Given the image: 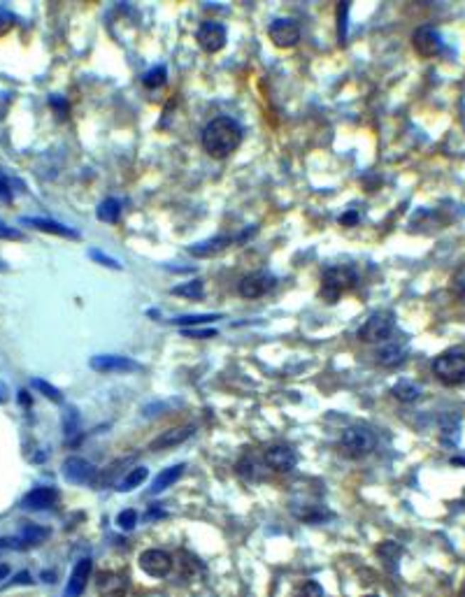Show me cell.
Wrapping results in <instances>:
<instances>
[{"label":"cell","instance_id":"cell-1","mask_svg":"<svg viewBox=\"0 0 465 597\" xmlns=\"http://www.w3.org/2000/svg\"><path fill=\"white\" fill-rule=\"evenodd\" d=\"M242 145V125L231 116H217L202 128V149L212 158H228Z\"/></svg>","mask_w":465,"mask_h":597},{"label":"cell","instance_id":"cell-2","mask_svg":"<svg viewBox=\"0 0 465 597\" xmlns=\"http://www.w3.org/2000/svg\"><path fill=\"white\" fill-rule=\"evenodd\" d=\"M377 447V435L366 425L346 428L340 437V453L349 460H361L370 456Z\"/></svg>","mask_w":465,"mask_h":597},{"label":"cell","instance_id":"cell-3","mask_svg":"<svg viewBox=\"0 0 465 597\" xmlns=\"http://www.w3.org/2000/svg\"><path fill=\"white\" fill-rule=\"evenodd\" d=\"M359 284V274L351 265H335L328 267L321 279V298L326 302H337L342 293L351 291Z\"/></svg>","mask_w":465,"mask_h":597},{"label":"cell","instance_id":"cell-4","mask_svg":"<svg viewBox=\"0 0 465 597\" xmlns=\"http://www.w3.org/2000/svg\"><path fill=\"white\" fill-rule=\"evenodd\" d=\"M433 374L444 386H465V353L449 351L433 360Z\"/></svg>","mask_w":465,"mask_h":597},{"label":"cell","instance_id":"cell-5","mask_svg":"<svg viewBox=\"0 0 465 597\" xmlns=\"http://www.w3.org/2000/svg\"><path fill=\"white\" fill-rule=\"evenodd\" d=\"M393 328H395V321H393L391 312H375V314H370L368 321L361 325L359 337L363 342H370V344L386 342L388 337H391Z\"/></svg>","mask_w":465,"mask_h":597},{"label":"cell","instance_id":"cell-6","mask_svg":"<svg viewBox=\"0 0 465 597\" xmlns=\"http://www.w3.org/2000/svg\"><path fill=\"white\" fill-rule=\"evenodd\" d=\"M412 47L419 56L433 58L444 49V42H442V35H439L433 26H419L412 33Z\"/></svg>","mask_w":465,"mask_h":597},{"label":"cell","instance_id":"cell-7","mask_svg":"<svg viewBox=\"0 0 465 597\" xmlns=\"http://www.w3.org/2000/svg\"><path fill=\"white\" fill-rule=\"evenodd\" d=\"M140 569L145 571V574L160 579V576H168L173 571V556H168L165 551L160 549H147L140 553Z\"/></svg>","mask_w":465,"mask_h":597},{"label":"cell","instance_id":"cell-8","mask_svg":"<svg viewBox=\"0 0 465 597\" xmlns=\"http://www.w3.org/2000/svg\"><path fill=\"white\" fill-rule=\"evenodd\" d=\"M268 35L273 40V45L279 49L295 47L300 40V26L293 19H275L268 26Z\"/></svg>","mask_w":465,"mask_h":597},{"label":"cell","instance_id":"cell-9","mask_svg":"<svg viewBox=\"0 0 465 597\" xmlns=\"http://www.w3.org/2000/svg\"><path fill=\"white\" fill-rule=\"evenodd\" d=\"M196 40H198V45H200L202 49H205L207 54H217V52H221V49L226 47L228 33H226V28L221 26V23H217V21H205V23H202V26L198 28Z\"/></svg>","mask_w":465,"mask_h":597},{"label":"cell","instance_id":"cell-10","mask_svg":"<svg viewBox=\"0 0 465 597\" xmlns=\"http://www.w3.org/2000/svg\"><path fill=\"white\" fill-rule=\"evenodd\" d=\"M91 369H96V372H103V374H112V372H138L140 363H135L133 358L128 356H112V353H105V356H93L91 358Z\"/></svg>","mask_w":465,"mask_h":597},{"label":"cell","instance_id":"cell-11","mask_svg":"<svg viewBox=\"0 0 465 597\" xmlns=\"http://www.w3.org/2000/svg\"><path fill=\"white\" fill-rule=\"evenodd\" d=\"M266 465L273 469V472H291V469L298 465V453L295 449L286 447V444H275L266 451Z\"/></svg>","mask_w":465,"mask_h":597},{"label":"cell","instance_id":"cell-12","mask_svg":"<svg viewBox=\"0 0 465 597\" xmlns=\"http://www.w3.org/2000/svg\"><path fill=\"white\" fill-rule=\"evenodd\" d=\"M273 289H275V277L268 274V272H253V274H247V277H244V279L240 281V286H238L240 296L247 298V300L263 298L266 293L273 291Z\"/></svg>","mask_w":465,"mask_h":597},{"label":"cell","instance_id":"cell-13","mask_svg":"<svg viewBox=\"0 0 465 597\" xmlns=\"http://www.w3.org/2000/svg\"><path fill=\"white\" fill-rule=\"evenodd\" d=\"M96 474H98L96 467L80 456H70L63 462V476L70 484H93L96 481Z\"/></svg>","mask_w":465,"mask_h":597},{"label":"cell","instance_id":"cell-14","mask_svg":"<svg viewBox=\"0 0 465 597\" xmlns=\"http://www.w3.org/2000/svg\"><path fill=\"white\" fill-rule=\"evenodd\" d=\"M196 433V428L193 425H175V428H168L163 430L154 442L149 444L151 451H165V449H173V447H180L186 440H191V435Z\"/></svg>","mask_w":465,"mask_h":597},{"label":"cell","instance_id":"cell-15","mask_svg":"<svg viewBox=\"0 0 465 597\" xmlns=\"http://www.w3.org/2000/svg\"><path fill=\"white\" fill-rule=\"evenodd\" d=\"M128 591V576L119 571H100L98 593L103 597H124Z\"/></svg>","mask_w":465,"mask_h":597},{"label":"cell","instance_id":"cell-16","mask_svg":"<svg viewBox=\"0 0 465 597\" xmlns=\"http://www.w3.org/2000/svg\"><path fill=\"white\" fill-rule=\"evenodd\" d=\"M91 569H93V562L89 558H82L77 565H75L70 579H67V586H65V597H80L84 593V588H87V581L91 576Z\"/></svg>","mask_w":465,"mask_h":597},{"label":"cell","instance_id":"cell-17","mask_svg":"<svg viewBox=\"0 0 465 597\" xmlns=\"http://www.w3.org/2000/svg\"><path fill=\"white\" fill-rule=\"evenodd\" d=\"M21 223H28V225H33V228H38V230H42V233H52V235H58V238H70V240H77V238H80V233H77V230L67 228V225H63V223L54 221V218L23 216V218H21Z\"/></svg>","mask_w":465,"mask_h":597},{"label":"cell","instance_id":"cell-18","mask_svg":"<svg viewBox=\"0 0 465 597\" xmlns=\"http://www.w3.org/2000/svg\"><path fill=\"white\" fill-rule=\"evenodd\" d=\"M58 502V491L52 489V486H40V489L31 491L26 498H23V507L26 509H52Z\"/></svg>","mask_w":465,"mask_h":597},{"label":"cell","instance_id":"cell-19","mask_svg":"<svg viewBox=\"0 0 465 597\" xmlns=\"http://www.w3.org/2000/svg\"><path fill=\"white\" fill-rule=\"evenodd\" d=\"M231 242H233V238H228V235H221V238H214V240H207V242H200V245L189 247V254H191V256L207 258V256L219 254V251H224L228 245H231Z\"/></svg>","mask_w":465,"mask_h":597},{"label":"cell","instance_id":"cell-20","mask_svg":"<svg viewBox=\"0 0 465 597\" xmlns=\"http://www.w3.org/2000/svg\"><path fill=\"white\" fill-rule=\"evenodd\" d=\"M184 462H180V465H173V467H165L163 472H158V476L154 479V486L149 489L151 495H158V493H163L165 489H170V486L184 474Z\"/></svg>","mask_w":465,"mask_h":597},{"label":"cell","instance_id":"cell-21","mask_svg":"<svg viewBox=\"0 0 465 597\" xmlns=\"http://www.w3.org/2000/svg\"><path fill=\"white\" fill-rule=\"evenodd\" d=\"M177 567H180L182 576L186 581H191V579H196L198 574H202V562L198 556H193L189 551H180L177 553Z\"/></svg>","mask_w":465,"mask_h":597},{"label":"cell","instance_id":"cell-22","mask_svg":"<svg viewBox=\"0 0 465 597\" xmlns=\"http://www.w3.org/2000/svg\"><path fill=\"white\" fill-rule=\"evenodd\" d=\"M405 356H407V351L400 344H386L384 349L377 351V363L384 367H398L405 363Z\"/></svg>","mask_w":465,"mask_h":597},{"label":"cell","instance_id":"cell-23","mask_svg":"<svg viewBox=\"0 0 465 597\" xmlns=\"http://www.w3.org/2000/svg\"><path fill=\"white\" fill-rule=\"evenodd\" d=\"M391 395L400 402H414L421 398V386L414 381H407V379H400L398 384H393Z\"/></svg>","mask_w":465,"mask_h":597},{"label":"cell","instance_id":"cell-24","mask_svg":"<svg viewBox=\"0 0 465 597\" xmlns=\"http://www.w3.org/2000/svg\"><path fill=\"white\" fill-rule=\"evenodd\" d=\"M119 214H121V203L116 198L103 200V203H100L98 209H96L98 221H105V223H116V221H119Z\"/></svg>","mask_w":465,"mask_h":597},{"label":"cell","instance_id":"cell-25","mask_svg":"<svg viewBox=\"0 0 465 597\" xmlns=\"http://www.w3.org/2000/svg\"><path fill=\"white\" fill-rule=\"evenodd\" d=\"M147 476H149V469L147 467H135L133 472H128L126 474L121 481H119V486H116V491L119 493H131L133 489H138L140 484H145L147 481Z\"/></svg>","mask_w":465,"mask_h":597},{"label":"cell","instance_id":"cell-26","mask_svg":"<svg viewBox=\"0 0 465 597\" xmlns=\"http://www.w3.org/2000/svg\"><path fill=\"white\" fill-rule=\"evenodd\" d=\"M173 296H182V298H191V300H196V298H202V293H205V286H202L200 279L196 281H189V284H182V286H175V289H170Z\"/></svg>","mask_w":465,"mask_h":597},{"label":"cell","instance_id":"cell-27","mask_svg":"<svg viewBox=\"0 0 465 597\" xmlns=\"http://www.w3.org/2000/svg\"><path fill=\"white\" fill-rule=\"evenodd\" d=\"M165 79H168L165 65H156V68H151L145 77H142V84H145L147 89H158V87H163Z\"/></svg>","mask_w":465,"mask_h":597},{"label":"cell","instance_id":"cell-28","mask_svg":"<svg viewBox=\"0 0 465 597\" xmlns=\"http://www.w3.org/2000/svg\"><path fill=\"white\" fill-rule=\"evenodd\" d=\"M49 537V528H40V525H26L21 530V540H26L28 544H40L42 540Z\"/></svg>","mask_w":465,"mask_h":597},{"label":"cell","instance_id":"cell-29","mask_svg":"<svg viewBox=\"0 0 465 597\" xmlns=\"http://www.w3.org/2000/svg\"><path fill=\"white\" fill-rule=\"evenodd\" d=\"M77 430H80V414L75 407H67L63 414V433L65 437H72Z\"/></svg>","mask_w":465,"mask_h":597},{"label":"cell","instance_id":"cell-30","mask_svg":"<svg viewBox=\"0 0 465 597\" xmlns=\"http://www.w3.org/2000/svg\"><path fill=\"white\" fill-rule=\"evenodd\" d=\"M214 318H221L219 314H200V316H180V318H175V323L177 325H182V328H196L200 323H209V321H214Z\"/></svg>","mask_w":465,"mask_h":597},{"label":"cell","instance_id":"cell-31","mask_svg":"<svg viewBox=\"0 0 465 597\" xmlns=\"http://www.w3.org/2000/svg\"><path fill=\"white\" fill-rule=\"evenodd\" d=\"M33 386H35V389L45 395V398H49L52 402H63V395H61V391L58 389H54L52 384H47L45 379H33Z\"/></svg>","mask_w":465,"mask_h":597},{"label":"cell","instance_id":"cell-32","mask_svg":"<svg viewBox=\"0 0 465 597\" xmlns=\"http://www.w3.org/2000/svg\"><path fill=\"white\" fill-rule=\"evenodd\" d=\"M379 556L382 558H386L388 562H393V560H398L400 556H403V549L395 542H384L382 546H379Z\"/></svg>","mask_w":465,"mask_h":597},{"label":"cell","instance_id":"cell-33","mask_svg":"<svg viewBox=\"0 0 465 597\" xmlns=\"http://www.w3.org/2000/svg\"><path fill=\"white\" fill-rule=\"evenodd\" d=\"M295 597H326L324 588H321L317 581H305L298 591H295Z\"/></svg>","mask_w":465,"mask_h":597},{"label":"cell","instance_id":"cell-34","mask_svg":"<svg viewBox=\"0 0 465 597\" xmlns=\"http://www.w3.org/2000/svg\"><path fill=\"white\" fill-rule=\"evenodd\" d=\"M135 523H138V511H133V509H126L116 516V525L121 530H133Z\"/></svg>","mask_w":465,"mask_h":597},{"label":"cell","instance_id":"cell-35","mask_svg":"<svg viewBox=\"0 0 465 597\" xmlns=\"http://www.w3.org/2000/svg\"><path fill=\"white\" fill-rule=\"evenodd\" d=\"M14 14L12 12H7L5 7H0V38H5L7 33H10L14 28Z\"/></svg>","mask_w":465,"mask_h":597},{"label":"cell","instance_id":"cell-36","mask_svg":"<svg viewBox=\"0 0 465 597\" xmlns=\"http://www.w3.org/2000/svg\"><path fill=\"white\" fill-rule=\"evenodd\" d=\"M346 12H349V3H340L337 5V19H340V23H337V33H340V40L344 42L346 40Z\"/></svg>","mask_w":465,"mask_h":597},{"label":"cell","instance_id":"cell-37","mask_svg":"<svg viewBox=\"0 0 465 597\" xmlns=\"http://www.w3.org/2000/svg\"><path fill=\"white\" fill-rule=\"evenodd\" d=\"M28 542L26 540H21V537H0V549H16V551H21V549H26Z\"/></svg>","mask_w":465,"mask_h":597},{"label":"cell","instance_id":"cell-38","mask_svg":"<svg viewBox=\"0 0 465 597\" xmlns=\"http://www.w3.org/2000/svg\"><path fill=\"white\" fill-rule=\"evenodd\" d=\"M184 337L209 340V337H217V330H200V328H184Z\"/></svg>","mask_w":465,"mask_h":597},{"label":"cell","instance_id":"cell-39","mask_svg":"<svg viewBox=\"0 0 465 597\" xmlns=\"http://www.w3.org/2000/svg\"><path fill=\"white\" fill-rule=\"evenodd\" d=\"M91 258H93V260H98L100 265H105V267H112V270H121V265L116 263L114 258H109V256H105V254H100V251H96V249L91 251Z\"/></svg>","mask_w":465,"mask_h":597},{"label":"cell","instance_id":"cell-40","mask_svg":"<svg viewBox=\"0 0 465 597\" xmlns=\"http://www.w3.org/2000/svg\"><path fill=\"white\" fill-rule=\"evenodd\" d=\"M0 240H12V242L23 240V233H21V230H16V228H12V225L0 223Z\"/></svg>","mask_w":465,"mask_h":597},{"label":"cell","instance_id":"cell-41","mask_svg":"<svg viewBox=\"0 0 465 597\" xmlns=\"http://www.w3.org/2000/svg\"><path fill=\"white\" fill-rule=\"evenodd\" d=\"M14 584H21V586H23V584H33V579H31V574H28V571H19V574L14 576V581L5 584L3 588H7V586H14Z\"/></svg>","mask_w":465,"mask_h":597},{"label":"cell","instance_id":"cell-42","mask_svg":"<svg viewBox=\"0 0 465 597\" xmlns=\"http://www.w3.org/2000/svg\"><path fill=\"white\" fill-rule=\"evenodd\" d=\"M356 221H359V214H356V212H349V214H342V216H340V223H342V225H354Z\"/></svg>","mask_w":465,"mask_h":597},{"label":"cell","instance_id":"cell-43","mask_svg":"<svg viewBox=\"0 0 465 597\" xmlns=\"http://www.w3.org/2000/svg\"><path fill=\"white\" fill-rule=\"evenodd\" d=\"M7 105H10V96L0 94V119H3V116H5V112H7Z\"/></svg>","mask_w":465,"mask_h":597},{"label":"cell","instance_id":"cell-44","mask_svg":"<svg viewBox=\"0 0 465 597\" xmlns=\"http://www.w3.org/2000/svg\"><path fill=\"white\" fill-rule=\"evenodd\" d=\"M52 105H54V107H58V112H61V116H63V112H67V105L63 103V100L52 98Z\"/></svg>","mask_w":465,"mask_h":597},{"label":"cell","instance_id":"cell-45","mask_svg":"<svg viewBox=\"0 0 465 597\" xmlns=\"http://www.w3.org/2000/svg\"><path fill=\"white\" fill-rule=\"evenodd\" d=\"M19 402H21L23 407L31 405V395H28V391H19Z\"/></svg>","mask_w":465,"mask_h":597},{"label":"cell","instance_id":"cell-46","mask_svg":"<svg viewBox=\"0 0 465 597\" xmlns=\"http://www.w3.org/2000/svg\"><path fill=\"white\" fill-rule=\"evenodd\" d=\"M42 579H45V581H49V584H54V581H56L52 571H42Z\"/></svg>","mask_w":465,"mask_h":597},{"label":"cell","instance_id":"cell-47","mask_svg":"<svg viewBox=\"0 0 465 597\" xmlns=\"http://www.w3.org/2000/svg\"><path fill=\"white\" fill-rule=\"evenodd\" d=\"M7 571H10V567H7V565H0V579H5Z\"/></svg>","mask_w":465,"mask_h":597},{"label":"cell","instance_id":"cell-48","mask_svg":"<svg viewBox=\"0 0 465 597\" xmlns=\"http://www.w3.org/2000/svg\"><path fill=\"white\" fill-rule=\"evenodd\" d=\"M452 465H465V458H452Z\"/></svg>","mask_w":465,"mask_h":597},{"label":"cell","instance_id":"cell-49","mask_svg":"<svg viewBox=\"0 0 465 597\" xmlns=\"http://www.w3.org/2000/svg\"><path fill=\"white\" fill-rule=\"evenodd\" d=\"M0 272H7V263H3V260H0Z\"/></svg>","mask_w":465,"mask_h":597},{"label":"cell","instance_id":"cell-50","mask_svg":"<svg viewBox=\"0 0 465 597\" xmlns=\"http://www.w3.org/2000/svg\"><path fill=\"white\" fill-rule=\"evenodd\" d=\"M0 400H3V384H0Z\"/></svg>","mask_w":465,"mask_h":597},{"label":"cell","instance_id":"cell-51","mask_svg":"<svg viewBox=\"0 0 465 597\" xmlns=\"http://www.w3.org/2000/svg\"><path fill=\"white\" fill-rule=\"evenodd\" d=\"M363 597H379V595H363Z\"/></svg>","mask_w":465,"mask_h":597},{"label":"cell","instance_id":"cell-52","mask_svg":"<svg viewBox=\"0 0 465 597\" xmlns=\"http://www.w3.org/2000/svg\"><path fill=\"white\" fill-rule=\"evenodd\" d=\"M459 597H465V591H461V595Z\"/></svg>","mask_w":465,"mask_h":597}]
</instances>
